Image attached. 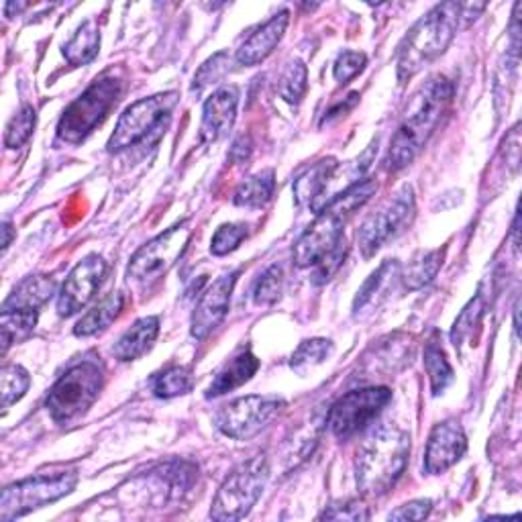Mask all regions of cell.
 I'll use <instances>...</instances> for the list:
<instances>
[{"mask_svg": "<svg viewBox=\"0 0 522 522\" xmlns=\"http://www.w3.org/2000/svg\"><path fill=\"white\" fill-rule=\"evenodd\" d=\"M347 221L349 217L335 211L333 206H325L319 219L302 233L294 245L296 268L317 266L323 257H327L343 241V227Z\"/></svg>", "mask_w": 522, "mask_h": 522, "instance_id": "obj_13", "label": "cell"}, {"mask_svg": "<svg viewBox=\"0 0 522 522\" xmlns=\"http://www.w3.org/2000/svg\"><path fill=\"white\" fill-rule=\"evenodd\" d=\"M463 15V5L443 3L431 9L423 19L408 31L402 45L398 47V80L406 82L419 74L425 66L445 54L453 41Z\"/></svg>", "mask_w": 522, "mask_h": 522, "instance_id": "obj_3", "label": "cell"}, {"mask_svg": "<svg viewBox=\"0 0 522 522\" xmlns=\"http://www.w3.org/2000/svg\"><path fill=\"white\" fill-rule=\"evenodd\" d=\"M274 188H276V176L272 170L259 172L257 176L245 180L233 194V202L237 206H245V208H261L266 206L272 196H274Z\"/></svg>", "mask_w": 522, "mask_h": 522, "instance_id": "obj_27", "label": "cell"}, {"mask_svg": "<svg viewBox=\"0 0 522 522\" xmlns=\"http://www.w3.org/2000/svg\"><path fill=\"white\" fill-rule=\"evenodd\" d=\"M160 335V319L158 317H143L113 347V353L119 361H135L145 355L155 339Z\"/></svg>", "mask_w": 522, "mask_h": 522, "instance_id": "obj_20", "label": "cell"}, {"mask_svg": "<svg viewBox=\"0 0 522 522\" xmlns=\"http://www.w3.org/2000/svg\"><path fill=\"white\" fill-rule=\"evenodd\" d=\"M410 343L408 339L394 335L388 341H382V345L376 347V355H374V368H370V372H386V374H394L398 370H402L406 363H410L412 351H408Z\"/></svg>", "mask_w": 522, "mask_h": 522, "instance_id": "obj_28", "label": "cell"}, {"mask_svg": "<svg viewBox=\"0 0 522 522\" xmlns=\"http://www.w3.org/2000/svg\"><path fill=\"white\" fill-rule=\"evenodd\" d=\"M100 47V33L94 21H86L80 25L76 35L64 45V56L72 66H86L90 64Z\"/></svg>", "mask_w": 522, "mask_h": 522, "instance_id": "obj_26", "label": "cell"}, {"mask_svg": "<svg viewBox=\"0 0 522 522\" xmlns=\"http://www.w3.org/2000/svg\"><path fill=\"white\" fill-rule=\"evenodd\" d=\"M282 408L284 400L278 396L251 394L223 406L215 416V423L223 435L247 441L264 431Z\"/></svg>", "mask_w": 522, "mask_h": 522, "instance_id": "obj_12", "label": "cell"}, {"mask_svg": "<svg viewBox=\"0 0 522 522\" xmlns=\"http://www.w3.org/2000/svg\"><path fill=\"white\" fill-rule=\"evenodd\" d=\"M390 400L392 392L386 386L351 390L331 406L327 414V425L337 439L347 441L372 425Z\"/></svg>", "mask_w": 522, "mask_h": 522, "instance_id": "obj_11", "label": "cell"}, {"mask_svg": "<svg viewBox=\"0 0 522 522\" xmlns=\"http://www.w3.org/2000/svg\"><path fill=\"white\" fill-rule=\"evenodd\" d=\"M31 386L29 374L17 363H7L0 372V390H3V408L19 402Z\"/></svg>", "mask_w": 522, "mask_h": 522, "instance_id": "obj_35", "label": "cell"}, {"mask_svg": "<svg viewBox=\"0 0 522 522\" xmlns=\"http://www.w3.org/2000/svg\"><path fill=\"white\" fill-rule=\"evenodd\" d=\"M290 23V13L288 11H280L278 15H274L266 25L257 27L237 49L235 54V62L239 66L251 68L257 66L264 60H268L274 49L278 47V43L282 41L286 27Z\"/></svg>", "mask_w": 522, "mask_h": 522, "instance_id": "obj_18", "label": "cell"}, {"mask_svg": "<svg viewBox=\"0 0 522 522\" xmlns=\"http://www.w3.org/2000/svg\"><path fill=\"white\" fill-rule=\"evenodd\" d=\"M308 88V70L300 60H290L280 72L276 92L290 104H298Z\"/></svg>", "mask_w": 522, "mask_h": 522, "instance_id": "obj_33", "label": "cell"}, {"mask_svg": "<svg viewBox=\"0 0 522 522\" xmlns=\"http://www.w3.org/2000/svg\"><path fill=\"white\" fill-rule=\"evenodd\" d=\"M257 370H259V359L249 349L237 353L233 359H229L223 365V370L217 374L211 388L206 390V398H217L241 388L257 374Z\"/></svg>", "mask_w": 522, "mask_h": 522, "instance_id": "obj_19", "label": "cell"}, {"mask_svg": "<svg viewBox=\"0 0 522 522\" xmlns=\"http://www.w3.org/2000/svg\"><path fill=\"white\" fill-rule=\"evenodd\" d=\"M467 451V437L457 421L435 425L425 453V472L431 476L445 474Z\"/></svg>", "mask_w": 522, "mask_h": 522, "instance_id": "obj_16", "label": "cell"}, {"mask_svg": "<svg viewBox=\"0 0 522 522\" xmlns=\"http://www.w3.org/2000/svg\"><path fill=\"white\" fill-rule=\"evenodd\" d=\"M237 104H239V90L235 86L219 88L204 102L202 125H200L202 141L215 143L233 129L237 119Z\"/></svg>", "mask_w": 522, "mask_h": 522, "instance_id": "obj_17", "label": "cell"}, {"mask_svg": "<svg viewBox=\"0 0 522 522\" xmlns=\"http://www.w3.org/2000/svg\"><path fill=\"white\" fill-rule=\"evenodd\" d=\"M56 292V282L47 276L25 278L3 304V312L13 310H37Z\"/></svg>", "mask_w": 522, "mask_h": 522, "instance_id": "obj_21", "label": "cell"}, {"mask_svg": "<svg viewBox=\"0 0 522 522\" xmlns=\"http://www.w3.org/2000/svg\"><path fill=\"white\" fill-rule=\"evenodd\" d=\"M104 384V368L96 357L72 363L49 390L45 408L58 425H70L96 402Z\"/></svg>", "mask_w": 522, "mask_h": 522, "instance_id": "obj_4", "label": "cell"}, {"mask_svg": "<svg viewBox=\"0 0 522 522\" xmlns=\"http://www.w3.org/2000/svg\"><path fill=\"white\" fill-rule=\"evenodd\" d=\"M425 368L431 380V390L435 396L443 394L451 382H453V368L443 351V347L437 341H429L425 347Z\"/></svg>", "mask_w": 522, "mask_h": 522, "instance_id": "obj_31", "label": "cell"}, {"mask_svg": "<svg viewBox=\"0 0 522 522\" xmlns=\"http://www.w3.org/2000/svg\"><path fill=\"white\" fill-rule=\"evenodd\" d=\"M78 484L76 472H62L54 476H35L13 486H7L0 500V520L21 518L41 506L58 502L68 496Z\"/></svg>", "mask_w": 522, "mask_h": 522, "instance_id": "obj_9", "label": "cell"}, {"mask_svg": "<svg viewBox=\"0 0 522 522\" xmlns=\"http://www.w3.org/2000/svg\"><path fill=\"white\" fill-rule=\"evenodd\" d=\"M398 270H400V266L396 264V259H386L384 264L378 268V272H374L368 278V282L361 286V290L357 292V298L353 302V315L355 317L359 315L361 310L372 306L378 298L384 296V292L390 288L394 278H400Z\"/></svg>", "mask_w": 522, "mask_h": 522, "instance_id": "obj_25", "label": "cell"}, {"mask_svg": "<svg viewBox=\"0 0 522 522\" xmlns=\"http://www.w3.org/2000/svg\"><path fill=\"white\" fill-rule=\"evenodd\" d=\"M229 66H231V58H229V54H225V51L208 60L194 76L192 92H202L206 86H211V84L219 82L221 78H225V74L231 70Z\"/></svg>", "mask_w": 522, "mask_h": 522, "instance_id": "obj_39", "label": "cell"}, {"mask_svg": "<svg viewBox=\"0 0 522 522\" xmlns=\"http://www.w3.org/2000/svg\"><path fill=\"white\" fill-rule=\"evenodd\" d=\"M270 478V463L264 455H257L241 465H237L219 488L211 518L221 522H233L245 518L257 504L259 496Z\"/></svg>", "mask_w": 522, "mask_h": 522, "instance_id": "obj_6", "label": "cell"}, {"mask_svg": "<svg viewBox=\"0 0 522 522\" xmlns=\"http://www.w3.org/2000/svg\"><path fill=\"white\" fill-rule=\"evenodd\" d=\"M455 86L445 76H433L414 96L412 109L402 119L400 127L396 129L390 149L386 155V168L390 172H398L414 162L437 127L441 125L443 117L447 115L449 104L453 100Z\"/></svg>", "mask_w": 522, "mask_h": 522, "instance_id": "obj_1", "label": "cell"}, {"mask_svg": "<svg viewBox=\"0 0 522 522\" xmlns=\"http://www.w3.org/2000/svg\"><path fill=\"white\" fill-rule=\"evenodd\" d=\"M445 261V249H433V251H423L416 255L410 264L402 270L400 278L408 290H421L427 284L435 280L439 274L441 266Z\"/></svg>", "mask_w": 522, "mask_h": 522, "instance_id": "obj_24", "label": "cell"}, {"mask_svg": "<svg viewBox=\"0 0 522 522\" xmlns=\"http://www.w3.org/2000/svg\"><path fill=\"white\" fill-rule=\"evenodd\" d=\"M188 241H190L188 223L176 225L166 233L151 239L131 259V264L127 268L129 284L147 288L162 280L172 270L178 257L184 253Z\"/></svg>", "mask_w": 522, "mask_h": 522, "instance_id": "obj_8", "label": "cell"}, {"mask_svg": "<svg viewBox=\"0 0 522 522\" xmlns=\"http://www.w3.org/2000/svg\"><path fill=\"white\" fill-rule=\"evenodd\" d=\"M345 255H347V247H345V239H343L327 257H323L319 264L315 266L317 270H315V276H312V278H315V284L329 282L339 272V268L343 266Z\"/></svg>", "mask_w": 522, "mask_h": 522, "instance_id": "obj_41", "label": "cell"}, {"mask_svg": "<svg viewBox=\"0 0 522 522\" xmlns=\"http://www.w3.org/2000/svg\"><path fill=\"white\" fill-rule=\"evenodd\" d=\"M282 290H284V270L282 266H272L257 280L253 288V300L257 306L276 304L282 296Z\"/></svg>", "mask_w": 522, "mask_h": 522, "instance_id": "obj_36", "label": "cell"}, {"mask_svg": "<svg viewBox=\"0 0 522 522\" xmlns=\"http://www.w3.org/2000/svg\"><path fill=\"white\" fill-rule=\"evenodd\" d=\"M123 306H125V296L121 292H113L111 296H107L86 312V315L78 321L74 335L92 337L104 329H109L113 325V321H117V317L121 315Z\"/></svg>", "mask_w": 522, "mask_h": 522, "instance_id": "obj_23", "label": "cell"}, {"mask_svg": "<svg viewBox=\"0 0 522 522\" xmlns=\"http://www.w3.org/2000/svg\"><path fill=\"white\" fill-rule=\"evenodd\" d=\"M321 518H329V520H368L370 512H368V506H363L357 500H349V502L329 506V510H325L321 514Z\"/></svg>", "mask_w": 522, "mask_h": 522, "instance_id": "obj_42", "label": "cell"}, {"mask_svg": "<svg viewBox=\"0 0 522 522\" xmlns=\"http://www.w3.org/2000/svg\"><path fill=\"white\" fill-rule=\"evenodd\" d=\"M239 272H231L221 276L217 282L208 286L194 308L192 323H190V333L194 339L202 341L211 335L227 317L229 304H231V294L235 288Z\"/></svg>", "mask_w": 522, "mask_h": 522, "instance_id": "obj_15", "label": "cell"}, {"mask_svg": "<svg viewBox=\"0 0 522 522\" xmlns=\"http://www.w3.org/2000/svg\"><path fill=\"white\" fill-rule=\"evenodd\" d=\"M37 123V115L33 107H23L7 125V135H5V145L11 149L21 147L23 143L29 141L33 129Z\"/></svg>", "mask_w": 522, "mask_h": 522, "instance_id": "obj_37", "label": "cell"}, {"mask_svg": "<svg viewBox=\"0 0 522 522\" xmlns=\"http://www.w3.org/2000/svg\"><path fill=\"white\" fill-rule=\"evenodd\" d=\"M107 276V261L100 255H88L70 272L58 298L60 317H72L80 312L100 288Z\"/></svg>", "mask_w": 522, "mask_h": 522, "instance_id": "obj_14", "label": "cell"}, {"mask_svg": "<svg viewBox=\"0 0 522 522\" xmlns=\"http://www.w3.org/2000/svg\"><path fill=\"white\" fill-rule=\"evenodd\" d=\"M416 215L414 192L410 186L400 188L394 196L384 200L376 211L365 217L357 231V245L363 257H374L388 241L404 233Z\"/></svg>", "mask_w": 522, "mask_h": 522, "instance_id": "obj_7", "label": "cell"}, {"mask_svg": "<svg viewBox=\"0 0 522 522\" xmlns=\"http://www.w3.org/2000/svg\"><path fill=\"white\" fill-rule=\"evenodd\" d=\"M249 235V227L245 223H229L217 229L211 241V251L213 255H229L235 251Z\"/></svg>", "mask_w": 522, "mask_h": 522, "instance_id": "obj_38", "label": "cell"}, {"mask_svg": "<svg viewBox=\"0 0 522 522\" xmlns=\"http://www.w3.org/2000/svg\"><path fill=\"white\" fill-rule=\"evenodd\" d=\"M484 319V296H476L469 302L461 315L457 317L453 331H451V341L455 347H461L463 343L474 345V329L478 331Z\"/></svg>", "mask_w": 522, "mask_h": 522, "instance_id": "obj_34", "label": "cell"}, {"mask_svg": "<svg viewBox=\"0 0 522 522\" xmlns=\"http://www.w3.org/2000/svg\"><path fill=\"white\" fill-rule=\"evenodd\" d=\"M433 502L431 500H414L408 504H402L398 510L390 514V520H423L431 514Z\"/></svg>", "mask_w": 522, "mask_h": 522, "instance_id": "obj_43", "label": "cell"}, {"mask_svg": "<svg viewBox=\"0 0 522 522\" xmlns=\"http://www.w3.org/2000/svg\"><path fill=\"white\" fill-rule=\"evenodd\" d=\"M410 455V437L394 423L370 431L355 455V480L361 496L382 498L402 478Z\"/></svg>", "mask_w": 522, "mask_h": 522, "instance_id": "obj_2", "label": "cell"}, {"mask_svg": "<svg viewBox=\"0 0 522 522\" xmlns=\"http://www.w3.org/2000/svg\"><path fill=\"white\" fill-rule=\"evenodd\" d=\"M37 327V310H13L3 312L0 317V333H3V353L9 351L13 343L27 339Z\"/></svg>", "mask_w": 522, "mask_h": 522, "instance_id": "obj_30", "label": "cell"}, {"mask_svg": "<svg viewBox=\"0 0 522 522\" xmlns=\"http://www.w3.org/2000/svg\"><path fill=\"white\" fill-rule=\"evenodd\" d=\"M3 233H5L3 249H9V245H11V241H13V225H11V223H5V225H3Z\"/></svg>", "mask_w": 522, "mask_h": 522, "instance_id": "obj_44", "label": "cell"}, {"mask_svg": "<svg viewBox=\"0 0 522 522\" xmlns=\"http://www.w3.org/2000/svg\"><path fill=\"white\" fill-rule=\"evenodd\" d=\"M333 353V341L329 339H306L298 345V349L290 357V368L298 374H306L308 370L317 368L327 361Z\"/></svg>", "mask_w": 522, "mask_h": 522, "instance_id": "obj_32", "label": "cell"}, {"mask_svg": "<svg viewBox=\"0 0 522 522\" xmlns=\"http://www.w3.org/2000/svg\"><path fill=\"white\" fill-rule=\"evenodd\" d=\"M176 102L178 94L166 92L141 98L135 104H131L119 119L117 129L109 139V151L129 149L147 139L151 133L162 131L166 127L164 121H170V113L176 107Z\"/></svg>", "mask_w": 522, "mask_h": 522, "instance_id": "obj_10", "label": "cell"}, {"mask_svg": "<svg viewBox=\"0 0 522 522\" xmlns=\"http://www.w3.org/2000/svg\"><path fill=\"white\" fill-rule=\"evenodd\" d=\"M151 388L155 396L164 400L184 396L194 388V374L186 365H172V368L153 378Z\"/></svg>", "mask_w": 522, "mask_h": 522, "instance_id": "obj_29", "label": "cell"}, {"mask_svg": "<svg viewBox=\"0 0 522 522\" xmlns=\"http://www.w3.org/2000/svg\"><path fill=\"white\" fill-rule=\"evenodd\" d=\"M337 170V160H321L315 166H310L304 174H300L292 186L296 204H312L319 196H323L325 188L333 180V174Z\"/></svg>", "mask_w": 522, "mask_h": 522, "instance_id": "obj_22", "label": "cell"}, {"mask_svg": "<svg viewBox=\"0 0 522 522\" xmlns=\"http://www.w3.org/2000/svg\"><path fill=\"white\" fill-rule=\"evenodd\" d=\"M123 94V80L115 74L96 78L66 109L58 125L60 139L68 143L84 141L109 113L117 107Z\"/></svg>", "mask_w": 522, "mask_h": 522, "instance_id": "obj_5", "label": "cell"}, {"mask_svg": "<svg viewBox=\"0 0 522 522\" xmlns=\"http://www.w3.org/2000/svg\"><path fill=\"white\" fill-rule=\"evenodd\" d=\"M365 64H368V58H365V54H361V51H343L333 68L335 80L339 84H349L355 76L363 72Z\"/></svg>", "mask_w": 522, "mask_h": 522, "instance_id": "obj_40", "label": "cell"}]
</instances>
